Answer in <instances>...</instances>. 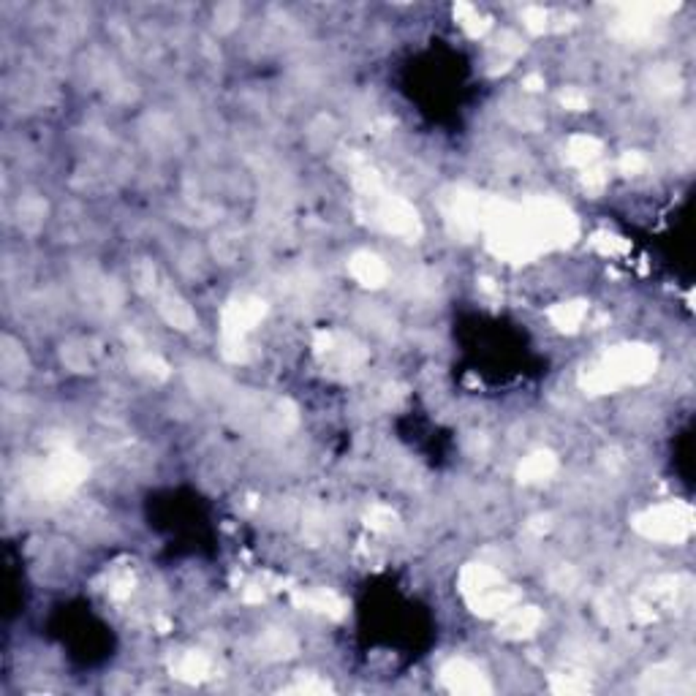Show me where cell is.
Returning <instances> with one entry per match:
<instances>
[{"label": "cell", "instance_id": "cell-4", "mask_svg": "<svg viewBox=\"0 0 696 696\" xmlns=\"http://www.w3.org/2000/svg\"><path fill=\"white\" fill-rule=\"evenodd\" d=\"M352 270L365 286H378L386 278V267L381 264V259H376L370 254H357L352 262Z\"/></svg>", "mask_w": 696, "mask_h": 696}, {"label": "cell", "instance_id": "cell-1", "mask_svg": "<svg viewBox=\"0 0 696 696\" xmlns=\"http://www.w3.org/2000/svg\"><path fill=\"white\" fill-rule=\"evenodd\" d=\"M691 509L683 504H664L651 509L648 514H642L636 520V528L648 536V538H659V541H683L691 536Z\"/></svg>", "mask_w": 696, "mask_h": 696}, {"label": "cell", "instance_id": "cell-2", "mask_svg": "<svg viewBox=\"0 0 696 696\" xmlns=\"http://www.w3.org/2000/svg\"><path fill=\"white\" fill-rule=\"evenodd\" d=\"M443 680L452 691L460 693H479V691H490L487 677L468 661H452L449 667L443 669Z\"/></svg>", "mask_w": 696, "mask_h": 696}, {"label": "cell", "instance_id": "cell-3", "mask_svg": "<svg viewBox=\"0 0 696 696\" xmlns=\"http://www.w3.org/2000/svg\"><path fill=\"white\" fill-rule=\"evenodd\" d=\"M541 615L530 607H517V610H509L506 620H504V636H525L530 631H536Z\"/></svg>", "mask_w": 696, "mask_h": 696}]
</instances>
